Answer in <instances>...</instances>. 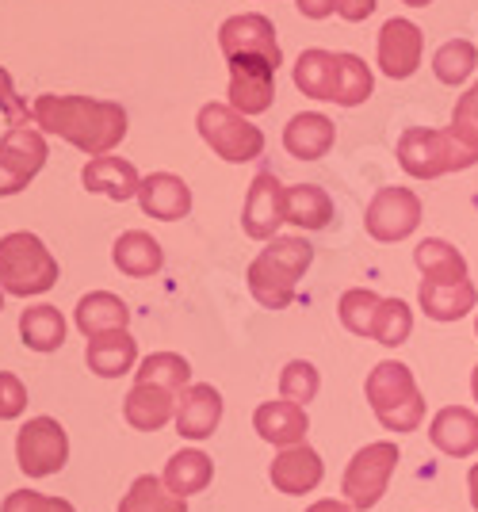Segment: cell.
Wrapping results in <instances>:
<instances>
[{
  "mask_svg": "<svg viewBox=\"0 0 478 512\" xmlns=\"http://www.w3.org/2000/svg\"><path fill=\"white\" fill-rule=\"evenodd\" d=\"M23 409H27V386L12 371H0V421H16Z\"/></svg>",
  "mask_w": 478,
  "mask_h": 512,
  "instance_id": "41",
  "label": "cell"
},
{
  "mask_svg": "<svg viewBox=\"0 0 478 512\" xmlns=\"http://www.w3.org/2000/svg\"><path fill=\"white\" fill-rule=\"evenodd\" d=\"M218 46H222V58L234 62V58H264L276 69L283 65V50L276 43V27L261 12H245V16H230V20L218 27Z\"/></svg>",
  "mask_w": 478,
  "mask_h": 512,
  "instance_id": "11",
  "label": "cell"
},
{
  "mask_svg": "<svg viewBox=\"0 0 478 512\" xmlns=\"http://www.w3.org/2000/svg\"><path fill=\"white\" fill-rule=\"evenodd\" d=\"M402 4H410V8H425V4H433V0H402Z\"/></svg>",
  "mask_w": 478,
  "mask_h": 512,
  "instance_id": "48",
  "label": "cell"
},
{
  "mask_svg": "<svg viewBox=\"0 0 478 512\" xmlns=\"http://www.w3.org/2000/svg\"><path fill=\"white\" fill-rule=\"evenodd\" d=\"M375 77L364 58L356 54H337V88H333V104L341 107H360L371 100Z\"/></svg>",
  "mask_w": 478,
  "mask_h": 512,
  "instance_id": "34",
  "label": "cell"
},
{
  "mask_svg": "<svg viewBox=\"0 0 478 512\" xmlns=\"http://www.w3.org/2000/svg\"><path fill=\"white\" fill-rule=\"evenodd\" d=\"M379 310H383V299L368 291V287H352L341 295L337 302V318L345 325L348 333H356V337H375V318H379Z\"/></svg>",
  "mask_w": 478,
  "mask_h": 512,
  "instance_id": "35",
  "label": "cell"
},
{
  "mask_svg": "<svg viewBox=\"0 0 478 512\" xmlns=\"http://www.w3.org/2000/svg\"><path fill=\"white\" fill-rule=\"evenodd\" d=\"M69 436L54 417H31L16 432V463L27 478H50L66 467Z\"/></svg>",
  "mask_w": 478,
  "mask_h": 512,
  "instance_id": "8",
  "label": "cell"
},
{
  "mask_svg": "<svg viewBox=\"0 0 478 512\" xmlns=\"http://www.w3.org/2000/svg\"><path fill=\"white\" fill-rule=\"evenodd\" d=\"M176 398L180 394L161 390V386H134L131 394L123 398V417L138 432H157L169 421H176Z\"/></svg>",
  "mask_w": 478,
  "mask_h": 512,
  "instance_id": "23",
  "label": "cell"
},
{
  "mask_svg": "<svg viewBox=\"0 0 478 512\" xmlns=\"http://www.w3.org/2000/svg\"><path fill=\"white\" fill-rule=\"evenodd\" d=\"M134 375H138V386H161V390H173V394H184L192 386V367L176 352H153L142 360V367Z\"/></svg>",
  "mask_w": 478,
  "mask_h": 512,
  "instance_id": "33",
  "label": "cell"
},
{
  "mask_svg": "<svg viewBox=\"0 0 478 512\" xmlns=\"http://www.w3.org/2000/svg\"><path fill=\"white\" fill-rule=\"evenodd\" d=\"M417 302H421L425 318L459 321L478 306V291L471 279H463V283H433V279H421Z\"/></svg>",
  "mask_w": 478,
  "mask_h": 512,
  "instance_id": "22",
  "label": "cell"
},
{
  "mask_svg": "<svg viewBox=\"0 0 478 512\" xmlns=\"http://www.w3.org/2000/svg\"><path fill=\"white\" fill-rule=\"evenodd\" d=\"M471 394H475V402H478V363H475V371H471Z\"/></svg>",
  "mask_w": 478,
  "mask_h": 512,
  "instance_id": "47",
  "label": "cell"
},
{
  "mask_svg": "<svg viewBox=\"0 0 478 512\" xmlns=\"http://www.w3.org/2000/svg\"><path fill=\"white\" fill-rule=\"evenodd\" d=\"M199 138L211 146V150L230 161V165H245L253 157L264 153V134L261 127H253L241 111H234L230 104H203L199 107Z\"/></svg>",
  "mask_w": 478,
  "mask_h": 512,
  "instance_id": "7",
  "label": "cell"
},
{
  "mask_svg": "<svg viewBox=\"0 0 478 512\" xmlns=\"http://www.w3.org/2000/svg\"><path fill=\"white\" fill-rule=\"evenodd\" d=\"M253 428H257V436L268 440V444H276V448H299L306 444V428H310V417H306L303 406H295V402H264L257 406L253 413Z\"/></svg>",
  "mask_w": 478,
  "mask_h": 512,
  "instance_id": "18",
  "label": "cell"
},
{
  "mask_svg": "<svg viewBox=\"0 0 478 512\" xmlns=\"http://www.w3.org/2000/svg\"><path fill=\"white\" fill-rule=\"evenodd\" d=\"M0 310H4V287H0Z\"/></svg>",
  "mask_w": 478,
  "mask_h": 512,
  "instance_id": "49",
  "label": "cell"
},
{
  "mask_svg": "<svg viewBox=\"0 0 478 512\" xmlns=\"http://www.w3.org/2000/svg\"><path fill=\"white\" fill-rule=\"evenodd\" d=\"M31 123L46 134L66 138L88 157H104L127 138V111L115 100H92V96H54L46 92L31 107Z\"/></svg>",
  "mask_w": 478,
  "mask_h": 512,
  "instance_id": "1",
  "label": "cell"
},
{
  "mask_svg": "<svg viewBox=\"0 0 478 512\" xmlns=\"http://www.w3.org/2000/svg\"><path fill=\"white\" fill-rule=\"evenodd\" d=\"M283 222H287V188L276 180V172H257L249 184V195H245L241 230L253 241H272Z\"/></svg>",
  "mask_w": 478,
  "mask_h": 512,
  "instance_id": "12",
  "label": "cell"
},
{
  "mask_svg": "<svg viewBox=\"0 0 478 512\" xmlns=\"http://www.w3.org/2000/svg\"><path fill=\"white\" fill-rule=\"evenodd\" d=\"M421 199L410 188H379L375 199L368 203L364 226L375 241L391 245V241H406V237L421 226Z\"/></svg>",
  "mask_w": 478,
  "mask_h": 512,
  "instance_id": "10",
  "label": "cell"
},
{
  "mask_svg": "<svg viewBox=\"0 0 478 512\" xmlns=\"http://www.w3.org/2000/svg\"><path fill=\"white\" fill-rule=\"evenodd\" d=\"M222 421V394L211 383H192L176 398V432L184 440H207Z\"/></svg>",
  "mask_w": 478,
  "mask_h": 512,
  "instance_id": "16",
  "label": "cell"
},
{
  "mask_svg": "<svg viewBox=\"0 0 478 512\" xmlns=\"http://www.w3.org/2000/svg\"><path fill=\"white\" fill-rule=\"evenodd\" d=\"M85 363L88 371L100 375V379H119V375H127L134 363H138V341H134L127 329L104 333V337L88 341Z\"/></svg>",
  "mask_w": 478,
  "mask_h": 512,
  "instance_id": "25",
  "label": "cell"
},
{
  "mask_svg": "<svg viewBox=\"0 0 478 512\" xmlns=\"http://www.w3.org/2000/svg\"><path fill=\"white\" fill-rule=\"evenodd\" d=\"M111 260H115V268H119L123 276L150 279V276L161 272V264H165V249H161V245H157V237H150L146 230H127V234H119V241H115Z\"/></svg>",
  "mask_w": 478,
  "mask_h": 512,
  "instance_id": "24",
  "label": "cell"
},
{
  "mask_svg": "<svg viewBox=\"0 0 478 512\" xmlns=\"http://www.w3.org/2000/svg\"><path fill=\"white\" fill-rule=\"evenodd\" d=\"M318 386H322V379H318V367H314V363L291 360L280 371V394L287 402H295V406L306 409V402L318 398Z\"/></svg>",
  "mask_w": 478,
  "mask_h": 512,
  "instance_id": "38",
  "label": "cell"
},
{
  "mask_svg": "<svg viewBox=\"0 0 478 512\" xmlns=\"http://www.w3.org/2000/svg\"><path fill=\"white\" fill-rule=\"evenodd\" d=\"M364 394H368L375 421L387 432H417L425 421V394L417 390V379L406 363H375L364 383Z\"/></svg>",
  "mask_w": 478,
  "mask_h": 512,
  "instance_id": "3",
  "label": "cell"
},
{
  "mask_svg": "<svg viewBox=\"0 0 478 512\" xmlns=\"http://www.w3.org/2000/svg\"><path fill=\"white\" fill-rule=\"evenodd\" d=\"M371 12H375V0H341V8H337V16L348 23L368 20Z\"/></svg>",
  "mask_w": 478,
  "mask_h": 512,
  "instance_id": "44",
  "label": "cell"
},
{
  "mask_svg": "<svg viewBox=\"0 0 478 512\" xmlns=\"http://www.w3.org/2000/svg\"><path fill=\"white\" fill-rule=\"evenodd\" d=\"M306 512H352L348 501H333V497H322V501H314Z\"/></svg>",
  "mask_w": 478,
  "mask_h": 512,
  "instance_id": "45",
  "label": "cell"
},
{
  "mask_svg": "<svg viewBox=\"0 0 478 512\" xmlns=\"http://www.w3.org/2000/svg\"><path fill=\"white\" fill-rule=\"evenodd\" d=\"M413 264L421 268V276L433 283H463L467 279V256L459 253L456 245L440 241V237H425L413 249Z\"/></svg>",
  "mask_w": 478,
  "mask_h": 512,
  "instance_id": "28",
  "label": "cell"
},
{
  "mask_svg": "<svg viewBox=\"0 0 478 512\" xmlns=\"http://www.w3.org/2000/svg\"><path fill=\"white\" fill-rule=\"evenodd\" d=\"M478 161L463 142L452 138V130H433V127H410L398 138V165L413 180H436L448 172H463Z\"/></svg>",
  "mask_w": 478,
  "mask_h": 512,
  "instance_id": "5",
  "label": "cell"
},
{
  "mask_svg": "<svg viewBox=\"0 0 478 512\" xmlns=\"http://www.w3.org/2000/svg\"><path fill=\"white\" fill-rule=\"evenodd\" d=\"M452 138L463 142L471 153H478V81L463 96L456 100V111H452Z\"/></svg>",
  "mask_w": 478,
  "mask_h": 512,
  "instance_id": "39",
  "label": "cell"
},
{
  "mask_svg": "<svg viewBox=\"0 0 478 512\" xmlns=\"http://www.w3.org/2000/svg\"><path fill=\"white\" fill-rule=\"evenodd\" d=\"M421 50H425V35L413 20H387L379 31V69L391 81H406L421 65Z\"/></svg>",
  "mask_w": 478,
  "mask_h": 512,
  "instance_id": "14",
  "label": "cell"
},
{
  "mask_svg": "<svg viewBox=\"0 0 478 512\" xmlns=\"http://www.w3.org/2000/svg\"><path fill=\"white\" fill-rule=\"evenodd\" d=\"M211 478H215V463H211V455H203L199 448L176 451L173 459L165 463V474H161V482H165L176 497L203 493L211 486Z\"/></svg>",
  "mask_w": 478,
  "mask_h": 512,
  "instance_id": "27",
  "label": "cell"
},
{
  "mask_svg": "<svg viewBox=\"0 0 478 512\" xmlns=\"http://www.w3.org/2000/svg\"><path fill=\"white\" fill-rule=\"evenodd\" d=\"M467 490H471V505H475V512H478V463L467 470Z\"/></svg>",
  "mask_w": 478,
  "mask_h": 512,
  "instance_id": "46",
  "label": "cell"
},
{
  "mask_svg": "<svg viewBox=\"0 0 478 512\" xmlns=\"http://www.w3.org/2000/svg\"><path fill=\"white\" fill-rule=\"evenodd\" d=\"M77 329L85 333L88 341H96V337H104V333H119V329H127V321H131V310H127V302L119 299V295H111V291H92L85 299L77 302Z\"/></svg>",
  "mask_w": 478,
  "mask_h": 512,
  "instance_id": "26",
  "label": "cell"
},
{
  "mask_svg": "<svg viewBox=\"0 0 478 512\" xmlns=\"http://www.w3.org/2000/svg\"><path fill=\"white\" fill-rule=\"evenodd\" d=\"M398 459H402V451H398L394 440H375V444H364V448L356 451L348 459L345 482H341V493H345L348 505L356 512L375 509L383 501L387 486H391Z\"/></svg>",
  "mask_w": 478,
  "mask_h": 512,
  "instance_id": "6",
  "label": "cell"
},
{
  "mask_svg": "<svg viewBox=\"0 0 478 512\" xmlns=\"http://www.w3.org/2000/svg\"><path fill=\"white\" fill-rule=\"evenodd\" d=\"M475 65H478V50L467 39H448L433 54V73L440 85H452V88L463 85L475 73Z\"/></svg>",
  "mask_w": 478,
  "mask_h": 512,
  "instance_id": "36",
  "label": "cell"
},
{
  "mask_svg": "<svg viewBox=\"0 0 478 512\" xmlns=\"http://www.w3.org/2000/svg\"><path fill=\"white\" fill-rule=\"evenodd\" d=\"M314 260V245L303 237H272L253 264H249V291L264 310H287L295 302V287Z\"/></svg>",
  "mask_w": 478,
  "mask_h": 512,
  "instance_id": "2",
  "label": "cell"
},
{
  "mask_svg": "<svg viewBox=\"0 0 478 512\" xmlns=\"http://www.w3.org/2000/svg\"><path fill=\"white\" fill-rule=\"evenodd\" d=\"M295 8L303 12L306 20H326L341 8V0H295Z\"/></svg>",
  "mask_w": 478,
  "mask_h": 512,
  "instance_id": "43",
  "label": "cell"
},
{
  "mask_svg": "<svg viewBox=\"0 0 478 512\" xmlns=\"http://www.w3.org/2000/svg\"><path fill=\"white\" fill-rule=\"evenodd\" d=\"M20 337L31 352H58L66 344V318L58 306H27L20 314Z\"/></svg>",
  "mask_w": 478,
  "mask_h": 512,
  "instance_id": "29",
  "label": "cell"
},
{
  "mask_svg": "<svg viewBox=\"0 0 478 512\" xmlns=\"http://www.w3.org/2000/svg\"><path fill=\"white\" fill-rule=\"evenodd\" d=\"M429 440L452 459H471L478 451V413L467 406H444L429 425Z\"/></svg>",
  "mask_w": 478,
  "mask_h": 512,
  "instance_id": "17",
  "label": "cell"
},
{
  "mask_svg": "<svg viewBox=\"0 0 478 512\" xmlns=\"http://www.w3.org/2000/svg\"><path fill=\"white\" fill-rule=\"evenodd\" d=\"M81 184H85L88 192L96 195H108L115 203H127L138 195L142 188V176L134 172L131 161H123V157H92L85 169H81Z\"/></svg>",
  "mask_w": 478,
  "mask_h": 512,
  "instance_id": "20",
  "label": "cell"
},
{
  "mask_svg": "<svg viewBox=\"0 0 478 512\" xmlns=\"http://www.w3.org/2000/svg\"><path fill=\"white\" fill-rule=\"evenodd\" d=\"M295 88L310 100H333L337 88V54L329 50H303L295 62Z\"/></svg>",
  "mask_w": 478,
  "mask_h": 512,
  "instance_id": "31",
  "label": "cell"
},
{
  "mask_svg": "<svg viewBox=\"0 0 478 512\" xmlns=\"http://www.w3.org/2000/svg\"><path fill=\"white\" fill-rule=\"evenodd\" d=\"M0 104H4V115H8V123H12V127H27V107L16 100L12 81H8V73H4V69H0Z\"/></svg>",
  "mask_w": 478,
  "mask_h": 512,
  "instance_id": "42",
  "label": "cell"
},
{
  "mask_svg": "<svg viewBox=\"0 0 478 512\" xmlns=\"http://www.w3.org/2000/svg\"><path fill=\"white\" fill-rule=\"evenodd\" d=\"M0 512H77L66 497H46V493L35 490H16L4 497Z\"/></svg>",
  "mask_w": 478,
  "mask_h": 512,
  "instance_id": "40",
  "label": "cell"
},
{
  "mask_svg": "<svg viewBox=\"0 0 478 512\" xmlns=\"http://www.w3.org/2000/svg\"><path fill=\"white\" fill-rule=\"evenodd\" d=\"M58 283V260L35 234L0 237V287L16 299L46 295Z\"/></svg>",
  "mask_w": 478,
  "mask_h": 512,
  "instance_id": "4",
  "label": "cell"
},
{
  "mask_svg": "<svg viewBox=\"0 0 478 512\" xmlns=\"http://www.w3.org/2000/svg\"><path fill=\"white\" fill-rule=\"evenodd\" d=\"M268 478L272 486L287 497H303V493H314L326 478V463L322 455L310 448V444H299V448H283L272 467H268Z\"/></svg>",
  "mask_w": 478,
  "mask_h": 512,
  "instance_id": "15",
  "label": "cell"
},
{
  "mask_svg": "<svg viewBox=\"0 0 478 512\" xmlns=\"http://www.w3.org/2000/svg\"><path fill=\"white\" fill-rule=\"evenodd\" d=\"M475 333H478V318H475Z\"/></svg>",
  "mask_w": 478,
  "mask_h": 512,
  "instance_id": "50",
  "label": "cell"
},
{
  "mask_svg": "<svg viewBox=\"0 0 478 512\" xmlns=\"http://www.w3.org/2000/svg\"><path fill=\"white\" fill-rule=\"evenodd\" d=\"M413 333V310L402 299H383V310L375 318V341L383 348H398L406 344Z\"/></svg>",
  "mask_w": 478,
  "mask_h": 512,
  "instance_id": "37",
  "label": "cell"
},
{
  "mask_svg": "<svg viewBox=\"0 0 478 512\" xmlns=\"http://www.w3.org/2000/svg\"><path fill=\"white\" fill-rule=\"evenodd\" d=\"M46 138L35 127H8L0 138V195L23 192L39 172H43Z\"/></svg>",
  "mask_w": 478,
  "mask_h": 512,
  "instance_id": "9",
  "label": "cell"
},
{
  "mask_svg": "<svg viewBox=\"0 0 478 512\" xmlns=\"http://www.w3.org/2000/svg\"><path fill=\"white\" fill-rule=\"evenodd\" d=\"M333 142H337V127H333V119H326L322 111H303V115H295L283 127V146H287L291 157H299V161L326 157L333 150Z\"/></svg>",
  "mask_w": 478,
  "mask_h": 512,
  "instance_id": "21",
  "label": "cell"
},
{
  "mask_svg": "<svg viewBox=\"0 0 478 512\" xmlns=\"http://www.w3.org/2000/svg\"><path fill=\"white\" fill-rule=\"evenodd\" d=\"M119 512H188V501L176 497L161 478L142 474V478H134L131 482V490L123 493Z\"/></svg>",
  "mask_w": 478,
  "mask_h": 512,
  "instance_id": "32",
  "label": "cell"
},
{
  "mask_svg": "<svg viewBox=\"0 0 478 512\" xmlns=\"http://www.w3.org/2000/svg\"><path fill=\"white\" fill-rule=\"evenodd\" d=\"M276 100V65L264 58H234L230 62V107L249 115H261Z\"/></svg>",
  "mask_w": 478,
  "mask_h": 512,
  "instance_id": "13",
  "label": "cell"
},
{
  "mask_svg": "<svg viewBox=\"0 0 478 512\" xmlns=\"http://www.w3.org/2000/svg\"><path fill=\"white\" fill-rule=\"evenodd\" d=\"M138 203L157 222H176V218H188L192 211V188L173 172H150L138 188Z\"/></svg>",
  "mask_w": 478,
  "mask_h": 512,
  "instance_id": "19",
  "label": "cell"
},
{
  "mask_svg": "<svg viewBox=\"0 0 478 512\" xmlns=\"http://www.w3.org/2000/svg\"><path fill=\"white\" fill-rule=\"evenodd\" d=\"M287 222L299 230H326L333 222V199L318 184H295L287 188Z\"/></svg>",
  "mask_w": 478,
  "mask_h": 512,
  "instance_id": "30",
  "label": "cell"
}]
</instances>
